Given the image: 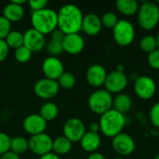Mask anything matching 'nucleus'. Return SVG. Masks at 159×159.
Segmentation results:
<instances>
[{
	"instance_id": "30",
	"label": "nucleus",
	"mask_w": 159,
	"mask_h": 159,
	"mask_svg": "<svg viewBox=\"0 0 159 159\" xmlns=\"http://www.w3.org/2000/svg\"><path fill=\"white\" fill-rule=\"evenodd\" d=\"M102 26L106 27V28H110V29H113L116 24L118 22V18L116 16V13L114 12H105L102 17Z\"/></svg>"
},
{
	"instance_id": "43",
	"label": "nucleus",
	"mask_w": 159,
	"mask_h": 159,
	"mask_svg": "<svg viewBox=\"0 0 159 159\" xmlns=\"http://www.w3.org/2000/svg\"><path fill=\"white\" fill-rule=\"evenodd\" d=\"M116 71H117V72H124V65L123 64H118L116 69Z\"/></svg>"
},
{
	"instance_id": "40",
	"label": "nucleus",
	"mask_w": 159,
	"mask_h": 159,
	"mask_svg": "<svg viewBox=\"0 0 159 159\" xmlns=\"http://www.w3.org/2000/svg\"><path fill=\"white\" fill-rule=\"evenodd\" d=\"M38 159H61V158H60V157H59L58 155H56V154H54V153L50 152V153H48V154H47V155H44V156H42V157H39V158Z\"/></svg>"
},
{
	"instance_id": "36",
	"label": "nucleus",
	"mask_w": 159,
	"mask_h": 159,
	"mask_svg": "<svg viewBox=\"0 0 159 159\" xmlns=\"http://www.w3.org/2000/svg\"><path fill=\"white\" fill-rule=\"evenodd\" d=\"M28 4L33 11H38L46 8L48 2L47 0H30Z\"/></svg>"
},
{
	"instance_id": "6",
	"label": "nucleus",
	"mask_w": 159,
	"mask_h": 159,
	"mask_svg": "<svg viewBox=\"0 0 159 159\" xmlns=\"http://www.w3.org/2000/svg\"><path fill=\"white\" fill-rule=\"evenodd\" d=\"M115 42L120 47L129 46L135 38V28L128 20H119L113 28Z\"/></svg>"
},
{
	"instance_id": "45",
	"label": "nucleus",
	"mask_w": 159,
	"mask_h": 159,
	"mask_svg": "<svg viewBox=\"0 0 159 159\" xmlns=\"http://www.w3.org/2000/svg\"><path fill=\"white\" fill-rule=\"evenodd\" d=\"M154 159H159V154H157V156L155 157V158H154Z\"/></svg>"
},
{
	"instance_id": "47",
	"label": "nucleus",
	"mask_w": 159,
	"mask_h": 159,
	"mask_svg": "<svg viewBox=\"0 0 159 159\" xmlns=\"http://www.w3.org/2000/svg\"><path fill=\"white\" fill-rule=\"evenodd\" d=\"M157 5H159V0L157 1Z\"/></svg>"
},
{
	"instance_id": "14",
	"label": "nucleus",
	"mask_w": 159,
	"mask_h": 159,
	"mask_svg": "<svg viewBox=\"0 0 159 159\" xmlns=\"http://www.w3.org/2000/svg\"><path fill=\"white\" fill-rule=\"evenodd\" d=\"M42 71L46 78L57 81L64 73V68L60 59L57 57L49 56L44 60L42 63Z\"/></svg>"
},
{
	"instance_id": "31",
	"label": "nucleus",
	"mask_w": 159,
	"mask_h": 159,
	"mask_svg": "<svg viewBox=\"0 0 159 159\" xmlns=\"http://www.w3.org/2000/svg\"><path fill=\"white\" fill-rule=\"evenodd\" d=\"M47 49H48V52L50 54V56L57 57L58 55H60L63 52L62 42L50 39V41L47 45Z\"/></svg>"
},
{
	"instance_id": "29",
	"label": "nucleus",
	"mask_w": 159,
	"mask_h": 159,
	"mask_svg": "<svg viewBox=\"0 0 159 159\" xmlns=\"http://www.w3.org/2000/svg\"><path fill=\"white\" fill-rule=\"evenodd\" d=\"M32 51L30 49H28L26 47L22 46L17 49H15V53H14V56H15V59L17 61L20 62V63H25V62H28L31 58H32Z\"/></svg>"
},
{
	"instance_id": "17",
	"label": "nucleus",
	"mask_w": 159,
	"mask_h": 159,
	"mask_svg": "<svg viewBox=\"0 0 159 159\" xmlns=\"http://www.w3.org/2000/svg\"><path fill=\"white\" fill-rule=\"evenodd\" d=\"M107 72L106 69L101 65V64H93L89 67L86 73V79L87 82L94 87L99 88L104 85V82L107 77Z\"/></svg>"
},
{
	"instance_id": "3",
	"label": "nucleus",
	"mask_w": 159,
	"mask_h": 159,
	"mask_svg": "<svg viewBox=\"0 0 159 159\" xmlns=\"http://www.w3.org/2000/svg\"><path fill=\"white\" fill-rule=\"evenodd\" d=\"M32 28L42 34H50L58 28L57 12L50 8H44L38 11H32Z\"/></svg>"
},
{
	"instance_id": "41",
	"label": "nucleus",
	"mask_w": 159,
	"mask_h": 159,
	"mask_svg": "<svg viewBox=\"0 0 159 159\" xmlns=\"http://www.w3.org/2000/svg\"><path fill=\"white\" fill-rule=\"evenodd\" d=\"M89 131L90 132H94V133H99L100 131V125L99 123H91L89 125Z\"/></svg>"
},
{
	"instance_id": "8",
	"label": "nucleus",
	"mask_w": 159,
	"mask_h": 159,
	"mask_svg": "<svg viewBox=\"0 0 159 159\" xmlns=\"http://www.w3.org/2000/svg\"><path fill=\"white\" fill-rule=\"evenodd\" d=\"M29 149L35 155L42 157L52 151L53 140L48 134L41 133L34 136H31L28 140Z\"/></svg>"
},
{
	"instance_id": "21",
	"label": "nucleus",
	"mask_w": 159,
	"mask_h": 159,
	"mask_svg": "<svg viewBox=\"0 0 159 159\" xmlns=\"http://www.w3.org/2000/svg\"><path fill=\"white\" fill-rule=\"evenodd\" d=\"M131 107H132V100L130 96H129L128 94L122 92L117 94L116 98H114L113 109H115L116 111L125 115L128 112H129Z\"/></svg>"
},
{
	"instance_id": "37",
	"label": "nucleus",
	"mask_w": 159,
	"mask_h": 159,
	"mask_svg": "<svg viewBox=\"0 0 159 159\" xmlns=\"http://www.w3.org/2000/svg\"><path fill=\"white\" fill-rule=\"evenodd\" d=\"M9 48L7 45L5 39H0V62L6 60V58L8 55Z\"/></svg>"
},
{
	"instance_id": "44",
	"label": "nucleus",
	"mask_w": 159,
	"mask_h": 159,
	"mask_svg": "<svg viewBox=\"0 0 159 159\" xmlns=\"http://www.w3.org/2000/svg\"><path fill=\"white\" fill-rule=\"evenodd\" d=\"M156 38H157V48L159 49V33L157 34V35L156 36Z\"/></svg>"
},
{
	"instance_id": "20",
	"label": "nucleus",
	"mask_w": 159,
	"mask_h": 159,
	"mask_svg": "<svg viewBox=\"0 0 159 159\" xmlns=\"http://www.w3.org/2000/svg\"><path fill=\"white\" fill-rule=\"evenodd\" d=\"M24 15V9L22 6L15 4L14 2H10L5 6L3 9V16L7 19L10 22L12 21H19L22 19Z\"/></svg>"
},
{
	"instance_id": "32",
	"label": "nucleus",
	"mask_w": 159,
	"mask_h": 159,
	"mask_svg": "<svg viewBox=\"0 0 159 159\" xmlns=\"http://www.w3.org/2000/svg\"><path fill=\"white\" fill-rule=\"evenodd\" d=\"M11 32V22L4 16H0V39H5Z\"/></svg>"
},
{
	"instance_id": "26",
	"label": "nucleus",
	"mask_w": 159,
	"mask_h": 159,
	"mask_svg": "<svg viewBox=\"0 0 159 159\" xmlns=\"http://www.w3.org/2000/svg\"><path fill=\"white\" fill-rule=\"evenodd\" d=\"M8 48L17 49L23 46V34L19 31H11L5 38Z\"/></svg>"
},
{
	"instance_id": "2",
	"label": "nucleus",
	"mask_w": 159,
	"mask_h": 159,
	"mask_svg": "<svg viewBox=\"0 0 159 159\" xmlns=\"http://www.w3.org/2000/svg\"><path fill=\"white\" fill-rule=\"evenodd\" d=\"M126 122L125 115L116 111L115 109H111L101 116L99 122L100 130L105 137L113 139L123 132Z\"/></svg>"
},
{
	"instance_id": "34",
	"label": "nucleus",
	"mask_w": 159,
	"mask_h": 159,
	"mask_svg": "<svg viewBox=\"0 0 159 159\" xmlns=\"http://www.w3.org/2000/svg\"><path fill=\"white\" fill-rule=\"evenodd\" d=\"M149 117H150L151 123L156 128L159 129V102H157V103H155L152 106V108L150 109Z\"/></svg>"
},
{
	"instance_id": "27",
	"label": "nucleus",
	"mask_w": 159,
	"mask_h": 159,
	"mask_svg": "<svg viewBox=\"0 0 159 159\" xmlns=\"http://www.w3.org/2000/svg\"><path fill=\"white\" fill-rule=\"evenodd\" d=\"M140 48L145 53H151L157 48V38L152 34H146L143 36L140 41Z\"/></svg>"
},
{
	"instance_id": "33",
	"label": "nucleus",
	"mask_w": 159,
	"mask_h": 159,
	"mask_svg": "<svg viewBox=\"0 0 159 159\" xmlns=\"http://www.w3.org/2000/svg\"><path fill=\"white\" fill-rule=\"evenodd\" d=\"M10 142L11 138L7 134L0 132V156L10 151Z\"/></svg>"
},
{
	"instance_id": "7",
	"label": "nucleus",
	"mask_w": 159,
	"mask_h": 159,
	"mask_svg": "<svg viewBox=\"0 0 159 159\" xmlns=\"http://www.w3.org/2000/svg\"><path fill=\"white\" fill-rule=\"evenodd\" d=\"M60 90V86L56 80L42 78L35 82L34 86V94L43 100H50L57 96Z\"/></svg>"
},
{
	"instance_id": "1",
	"label": "nucleus",
	"mask_w": 159,
	"mask_h": 159,
	"mask_svg": "<svg viewBox=\"0 0 159 159\" xmlns=\"http://www.w3.org/2000/svg\"><path fill=\"white\" fill-rule=\"evenodd\" d=\"M58 29L65 34H78L82 30L83 13L81 9L74 4H66L62 6L57 12Z\"/></svg>"
},
{
	"instance_id": "46",
	"label": "nucleus",
	"mask_w": 159,
	"mask_h": 159,
	"mask_svg": "<svg viewBox=\"0 0 159 159\" xmlns=\"http://www.w3.org/2000/svg\"><path fill=\"white\" fill-rule=\"evenodd\" d=\"M114 159H124L123 157H116V158H114Z\"/></svg>"
},
{
	"instance_id": "13",
	"label": "nucleus",
	"mask_w": 159,
	"mask_h": 159,
	"mask_svg": "<svg viewBox=\"0 0 159 159\" xmlns=\"http://www.w3.org/2000/svg\"><path fill=\"white\" fill-rule=\"evenodd\" d=\"M23 46L34 52L41 51L46 46V37L36 30L30 28L23 34Z\"/></svg>"
},
{
	"instance_id": "42",
	"label": "nucleus",
	"mask_w": 159,
	"mask_h": 159,
	"mask_svg": "<svg viewBox=\"0 0 159 159\" xmlns=\"http://www.w3.org/2000/svg\"><path fill=\"white\" fill-rule=\"evenodd\" d=\"M87 159H106V158H105V157H104L102 154L98 153V152H95V153L90 154V155L88 157V158Z\"/></svg>"
},
{
	"instance_id": "24",
	"label": "nucleus",
	"mask_w": 159,
	"mask_h": 159,
	"mask_svg": "<svg viewBox=\"0 0 159 159\" xmlns=\"http://www.w3.org/2000/svg\"><path fill=\"white\" fill-rule=\"evenodd\" d=\"M58 114H59L58 106L54 102H48L41 106L39 115L43 117V119H45L48 122V121L54 120L58 116Z\"/></svg>"
},
{
	"instance_id": "25",
	"label": "nucleus",
	"mask_w": 159,
	"mask_h": 159,
	"mask_svg": "<svg viewBox=\"0 0 159 159\" xmlns=\"http://www.w3.org/2000/svg\"><path fill=\"white\" fill-rule=\"evenodd\" d=\"M29 149L28 140L24 137H15L11 138L10 142V151L17 154L18 156L24 154Z\"/></svg>"
},
{
	"instance_id": "18",
	"label": "nucleus",
	"mask_w": 159,
	"mask_h": 159,
	"mask_svg": "<svg viewBox=\"0 0 159 159\" xmlns=\"http://www.w3.org/2000/svg\"><path fill=\"white\" fill-rule=\"evenodd\" d=\"M102 28L101 18L94 13H89L83 18L82 30L90 36L97 35Z\"/></svg>"
},
{
	"instance_id": "12",
	"label": "nucleus",
	"mask_w": 159,
	"mask_h": 159,
	"mask_svg": "<svg viewBox=\"0 0 159 159\" xmlns=\"http://www.w3.org/2000/svg\"><path fill=\"white\" fill-rule=\"evenodd\" d=\"M128 83L129 79L125 73L117 72L115 70L107 75L106 80L104 82V87L105 89L111 94H119L124 91V89L128 86Z\"/></svg>"
},
{
	"instance_id": "23",
	"label": "nucleus",
	"mask_w": 159,
	"mask_h": 159,
	"mask_svg": "<svg viewBox=\"0 0 159 159\" xmlns=\"http://www.w3.org/2000/svg\"><path fill=\"white\" fill-rule=\"evenodd\" d=\"M72 149V143L64 136H60L53 140L52 150L54 154L61 156L68 154Z\"/></svg>"
},
{
	"instance_id": "5",
	"label": "nucleus",
	"mask_w": 159,
	"mask_h": 159,
	"mask_svg": "<svg viewBox=\"0 0 159 159\" xmlns=\"http://www.w3.org/2000/svg\"><path fill=\"white\" fill-rule=\"evenodd\" d=\"M113 101L112 94L106 89H97L89 98V107L94 114L102 116L113 109Z\"/></svg>"
},
{
	"instance_id": "11",
	"label": "nucleus",
	"mask_w": 159,
	"mask_h": 159,
	"mask_svg": "<svg viewBox=\"0 0 159 159\" xmlns=\"http://www.w3.org/2000/svg\"><path fill=\"white\" fill-rule=\"evenodd\" d=\"M112 147L114 151L119 156L127 157L131 155L135 151L136 143L134 139L130 135L122 132L113 138Z\"/></svg>"
},
{
	"instance_id": "16",
	"label": "nucleus",
	"mask_w": 159,
	"mask_h": 159,
	"mask_svg": "<svg viewBox=\"0 0 159 159\" xmlns=\"http://www.w3.org/2000/svg\"><path fill=\"white\" fill-rule=\"evenodd\" d=\"M63 51L71 55H76L83 51L85 48V40L78 34H65L62 40Z\"/></svg>"
},
{
	"instance_id": "28",
	"label": "nucleus",
	"mask_w": 159,
	"mask_h": 159,
	"mask_svg": "<svg viewBox=\"0 0 159 159\" xmlns=\"http://www.w3.org/2000/svg\"><path fill=\"white\" fill-rule=\"evenodd\" d=\"M60 88L64 89H71L75 87V77L73 74L64 72L61 77L57 80Z\"/></svg>"
},
{
	"instance_id": "35",
	"label": "nucleus",
	"mask_w": 159,
	"mask_h": 159,
	"mask_svg": "<svg viewBox=\"0 0 159 159\" xmlns=\"http://www.w3.org/2000/svg\"><path fill=\"white\" fill-rule=\"evenodd\" d=\"M148 64L150 65V67H152L153 69L159 70V49L157 48L156 50H154L153 52L148 54Z\"/></svg>"
},
{
	"instance_id": "4",
	"label": "nucleus",
	"mask_w": 159,
	"mask_h": 159,
	"mask_svg": "<svg viewBox=\"0 0 159 159\" xmlns=\"http://www.w3.org/2000/svg\"><path fill=\"white\" fill-rule=\"evenodd\" d=\"M137 20L140 27L145 31L155 29L159 22V6L155 2L145 1L139 7Z\"/></svg>"
},
{
	"instance_id": "15",
	"label": "nucleus",
	"mask_w": 159,
	"mask_h": 159,
	"mask_svg": "<svg viewBox=\"0 0 159 159\" xmlns=\"http://www.w3.org/2000/svg\"><path fill=\"white\" fill-rule=\"evenodd\" d=\"M23 129L31 136L44 133L47 128V121L40 115L33 114L26 116L22 122Z\"/></svg>"
},
{
	"instance_id": "39",
	"label": "nucleus",
	"mask_w": 159,
	"mask_h": 159,
	"mask_svg": "<svg viewBox=\"0 0 159 159\" xmlns=\"http://www.w3.org/2000/svg\"><path fill=\"white\" fill-rule=\"evenodd\" d=\"M0 159H20V157H19L17 154H15V153H13V152H11V151H8L7 153H6V154H4V155L0 156Z\"/></svg>"
},
{
	"instance_id": "22",
	"label": "nucleus",
	"mask_w": 159,
	"mask_h": 159,
	"mask_svg": "<svg viewBox=\"0 0 159 159\" xmlns=\"http://www.w3.org/2000/svg\"><path fill=\"white\" fill-rule=\"evenodd\" d=\"M116 6L117 10L125 16L135 15L140 7L136 0H117Z\"/></svg>"
},
{
	"instance_id": "38",
	"label": "nucleus",
	"mask_w": 159,
	"mask_h": 159,
	"mask_svg": "<svg viewBox=\"0 0 159 159\" xmlns=\"http://www.w3.org/2000/svg\"><path fill=\"white\" fill-rule=\"evenodd\" d=\"M64 36H65V34H64L63 32H61V31L60 29H58V28L50 34V39H51V40H56V41H61V42H62Z\"/></svg>"
},
{
	"instance_id": "9",
	"label": "nucleus",
	"mask_w": 159,
	"mask_h": 159,
	"mask_svg": "<svg viewBox=\"0 0 159 159\" xmlns=\"http://www.w3.org/2000/svg\"><path fill=\"white\" fill-rule=\"evenodd\" d=\"M157 85L155 80L147 75L139 76L134 81V92L142 100H150L156 94Z\"/></svg>"
},
{
	"instance_id": "10",
	"label": "nucleus",
	"mask_w": 159,
	"mask_h": 159,
	"mask_svg": "<svg viewBox=\"0 0 159 159\" xmlns=\"http://www.w3.org/2000/svg\"><path fill=\"white\" fill-rule=\"evenodd\" d=\"M86 133V127L79 118H69L63 125V136L71 143L80 142Z\"/></svg>"
},
{
	"instance_id": "19",
	"label": "nucleus",
	"mask_w": 159,
	"mask_h": 159,
	"mask_svg": "<svg viewBox=\"0 0 159 159\" xmlns=\"http://www.w3.org/2000/svg\"><path fill=\"white\" fill-rule=\"evenodd\" d=\"M101 142L102 140H101V136L99 135V133L88 131L85 133V135L81 139L80 144L84 151L92 154V153H95L99 149L101 145Z\"/></svg>"
}]
</instances>
